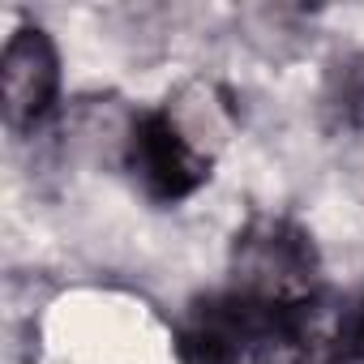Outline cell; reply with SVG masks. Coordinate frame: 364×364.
I'll list each match as a JSON object with an SVG mask.
<instances>
[{
	"mask_svg": "<svg viewBox=\"0 0 364 364\" xmlns=\"http://www.w3.org/2000/svg\"><path fill=\"white\" fill-rule=\"evenodd\" d=\"M347 343H351V355L364 360V304L355 309V317H351V326H347Z\"/></svg>",
	"mask_w": 364,
	"mask_h": 364,
	"instance_id": "cell-5",
	"label": "cell"
},
{
	"mask_svg": "<svg viewBox=\"0 0 364 364\" xmlns=\"http://www.w3.org/2000/svg\"><path fill=\"white\" fill-rule=\"evenodd\" d=\"M317 116L330 137H364V52H338L317 90Z\"/></svg>",
	"mask_w": 364,
	"mask_h": 364,
	"instance_id": "cell-4",
	"label": "cell"
},
{
	"mask_svg": "<svg viewBox=\"0 0 364 364\" xmlns=\"http://www.w3.org/2000/svg\"><path fill=\"white\" fill-rule=\"evenodd\" d=\"M120 163L154 206H180L210 185L215 146H206V133L180 103H163L129 120Z\"/></svg>",
	"mask_w": 364,
	"mask_h": 364,
	"instance_id": "cell-2",
	"label": "cell"
},
{
	"mask_svg": "<svg viewBox=\"0 0 364 364\" xmlns=\"http://www.w3.org/2000/svg\"><path fill=\"white\" fill-rule=\"evenodd\" d=\"M60 52L43 26H18L0 52V107L18 137L39 133L56 116Z\"/></svg>",
	"mask_w": 364,
	"mask_h": 364,
	"instance_id": "cell-3",
	"label": "cell"
},
{
	"mask_svg": "<svg viewBox=\"0 0 364 364\" xmlns=\"http://www.w3.org/2000/svg\"><path fill=\"white\" fill-rule=\"evenodd\" d=\"M228 274V291L270 313L304 309L326 296L317 245L287 215H253L232 240Z\"/></svg>",
	"mask_w": 364,
	"mask_h": 364,
	"instance_id": "cell-1",
	"label": "cell"
}]
</instances>
